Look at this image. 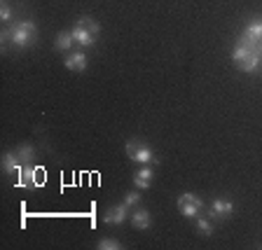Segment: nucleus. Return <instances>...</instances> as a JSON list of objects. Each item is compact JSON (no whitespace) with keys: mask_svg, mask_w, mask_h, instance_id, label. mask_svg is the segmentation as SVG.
<instances>
[{"mask_svg":"<svg viewBox=\"0 0 262 250\" xmlns=\"http://www.w3.org/2000/svg\"><path fill=\"white\" fill-rule=\"evenodd\" d=\"M16 154H19V159H21L24 164H28L33 157H35V150H33V145H28L26 143V145H21L19 150H16Z\"/></svg>","mask_w":262,"mask_h":250,"instance_id":"nucleus-15","label":"nucleus"},{"mask_svg":"<svg viewBox=\"0 0 262 250\" xmlns=\"http://www.w3.org/2000/svg\"><path fill=\"white\" fill-rule=\"evenodd\" d=\"M124 203L126 206H136V203H141V194H138V192H129V194L124 196Z\"/></svg>","mask_w":262,"mask_h":250,"instance_id":"nucleus-18","label":"nucleus"},{"mask_svg":"<svg viewBox=\"0 0 262 250\" xmlns=\"http://www.w3.org/2000/svg\"><path fill=\"white\" fill-rule=\"evenodd\" d=\"M260 54H262V42H260Z\"/></svg>","mask_w":262,"mask_h":250,"instance_id":"nucleus-20","label":"nucleus"},{"mask_svg":"<svg viewBox=\"0 0 262 250\" xmlns=\"http://www.w3.org/2000/svg\"><path fill=\"white\" fill-rule=\"evenodd\" d=\"M24 169V162L19 159V154L16 152H7L5 157H3V173L7 175H19V171Z\"/></svg>","mask_w":262,"mask_h":250,"instance_id":"nucleus-10","label":"nucleus"},{"mask_svg":"<svg viewBox=\"0 0 262 250\" xmlns=\"http://www.w3.org/2000/svg\"><path fill=\"white\" fill-rule=\"evenodd\" d=\"M152 178H155L152 166H150V164H143V169H138V173L134 175V185H136L138 190H147Z\"/></svg>","mask_w":262,"mask_h":250,"instance_id":"nucleus-11","label":"nucleus"},{"mask_svg":"<svg viewBox=\"0 0 262 250\" xmlns=\"http://www.w3.org/2000/svg\"><path fill=\"white\" fill-rule=\"evenodd\" d=\"M196 232H199L202 236H211V234H213V224H211V220L199 218V222H196Z\"/></svg>","mask_w":262,"mask_h":250,"instance_id":"nucleus-16","label":"nucleus"},{"mask_svg":"<svg viewBox=\"0 0 262 250\" xmlns=\"http://www.w3.org/2000/svg\"><path fill=\"white\" fill-rule=\"evenodd\" d=\"M73 44H75V40H73V33L71 31L59 33V35H56V40H54V47L61 49V52H71Z\"/></svg>","mask_w":262,"mask_h":250,"instance_id":"nucleus-14","label":"nucleus"},{"mask_svg":"<svg viewBox=\"0 0 262 250\" xmlns=\"http://www.w3.org/2000/svg\"><path fill=\"white\" fill-rule=\"evenodd\" d=\"M232 211H234V203L229 201V199H213L211 206H208V215H211L213 220H225L232 215Z\"/></svg>","mask_w":262,"mask_h":250,"instance_id":"nucleus-6","label":"nucleus"},{"mask_svg":"<svg viewBox=\"0 0 262 250\" xmlns=\"http://www.w3.org/2000/svg\"><path fill=\"white\" fill-rule=\"evenodd\" d=\"M260 61H262V54H260V49H255L251 56H246L244 61H241L236 68L239 71H244V73H255L257 68H260Z\"/></svg>","mask_w":262,"mask_h":250,"instance_id":"nucleus-12","label":"nucleus"},{"mask_svg":"<svg viewBox=\"0 0 262 250\" xmlns=\"http://www.w3.org/2000/svg\"><path fill=\"white\" fill-rule=\"evenodd\" d=\"M131 224L136 229H147L152 224V218H150V213H147L145 208H138V211L131 213Z\"/></svg>","mask_w":262,"mask_h":250,"instance_id":"nucleus-13","label":"nucleus"},{"mask_svg":"<svg viewBox=\"0 0 262 250\" xmlns=\"http://www.w3.org/2000/svg\"><path fill=\"white\" fill-rule=\"evenodd\" d=\"M0 19H3V21H10V19H12V10L7 5L0 7Z\"/></svg>","mask_w":262,"mask_h":250,"instance_id":"nucleus-19","label":"nucleus"},{"mask_svg":"<svg viewBox=\"0 0 262 250\" xmlns=\"http://www.w3.org/2000/svg\"><path fill=\"white\" fill-rule=\"evenodd\" d=\"M66 68L73 73H82L87 71V54H82V52H71V54L66 56Z\"/></svg>","mask_w":262,"mask_h":250,"instance_id":"nucleus-9","label":"nucleus"},{"mask_svg":"<svg viewBox=\"0 0 262 250\" xmlns=\"http://www.w3.org/2000/svg\"><path fill=\"white\" fill-rule=\"evenodd\" d=\"M96 248L98 250H120L122 243L120 241H115V239H103L101 243H96Z\"/></svg>","mask_w":262,"mask_h":250,"instance_id":"nucleus-17","label":"nucleus"},{"mask_svg":"<svg viewBox=\"0 0 262 250\" xmlns=\"http://www.w3.org/2000/svg\"><path fill=\"white\" fill-rule=\"evenodd\" d=\"M241 40L253 44V47H260V42H262V19L260 16H255V19L246 26V31L241 33Z\"/></svg>","mask_w":262,"mask_h":250,"instance_id":"nucleus-7","label":"nucleus"},{"mask_svg":"<svg viewBox=\"0 0 262 250\" xmlns=\"http://www.w3.org/2000/svg\"><path fill=\"white\" fill-rule=\"evenodd\" d=\"M126 218H129V206H126V203H120V206H110L108 211H105V215H103L105 224H122Z\"/></svg>","mask_w":262,"mask_h":250,"instance_id":"nucleus-8","label":"nucleus"},{"mask_svg":"<svg viewBox=\"0 0 262 250\" xmlns=\"http://www.w3.org/2000/svg\"><path fill=\"white\" fill-rule=\"evenodd\" d=\"M71 33H73V40H75L80 47H92V44H96L101 26H98L94 19H89V16H80Z\"/></svg>","mask_w":262,"mask_h":250,"instance_id":"nucleus-1","label":"nucleus"},{"mask_svg":"<svg viewBox=\"0 0 262 250\" xmlns=\"http://www.w3.org/2000/svg\"><path fill=\"white\" fill-rule=\"evenodd\" d=\"M45 180V169L42 166H35V164H24V169L19 171V183L16 187H24V190H35V187L42 185Z\"/></svg>","mask_w":262,"mask_h":250,"instance_id":"nucleus-4","label":"nucleus"},{"mask_svg":"<svg viewBox=\"0 0 262 250\" xmlns=\"http://www.w3.org/2000/svg\"><path fill=\"white\" fill-rule=\"evenodd\" d=\"M124 150H126V157H129L131 162H138V164H155L157 162L155 150L143 141H126Z\"/></svg>","mask_w":262,"mask_h":250,"instance_id":"nucleus-3","label":"nucleus"},{"mask_svg":"<svg viewBox=\"0 0 262 250\" xmlns=\"http://www.w3.org/2000/svg\"><path fill=\"white\" fill-rule=\"evenodd\" d=\"M10 33H12V44H14V47H21V49L35 42V35H38L33 21H16L14 26L10 28Z\"/></svg>","mask_w":262,"mask_h":250,"instance_id":"nucleus-2","label":"nucleus"},{"mask_svg":"<svg viewBox=\"0 0 262 250\" xmlns=\"http://www.w3.org/2000/svg\"><path fill=\"white\" fill-rule=\"evenodd\" d=\"M178 211L183 218H194V215H199V213L204 211V201L202 196L192 194V192H185V194L178 196Z\"/></svg>","mask_w":262,"mask_h":250,"instance_id":"nucleus-5","label":"nucleus"}]
</instances>
